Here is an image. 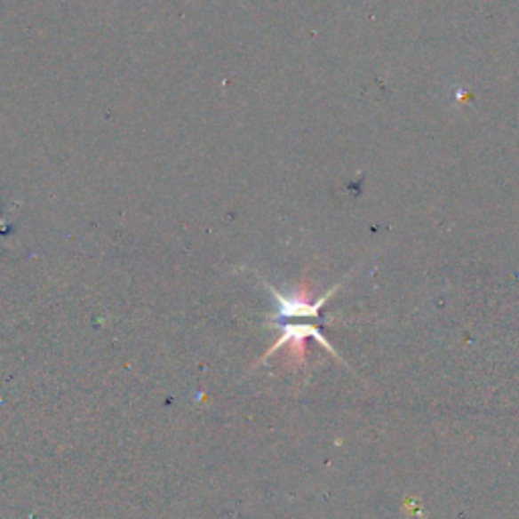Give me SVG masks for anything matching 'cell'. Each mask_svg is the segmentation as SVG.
<instances>
[{
  "label": "cell",
  "instance_id": "1",
  "mask_svg": "<svg viewBox=\"0 0 519 519\" xmlns=\"http://www.w3.org/2000/svg\"><path fill=\"white\" fill-rule=\"evenodd\" d=\"M278 327H280L278 341L272 345V349H268V353L262 357V362H266L272 353H276L280 347H284V345H288L292 351V355L297 357L299 362H302V359H305V341L308 337L315 339V341H319L324 349H327L329 353H333V357L341 362V357H339V353L333 349V345L327 341V337H324L315 324H278Z\"/></svg>",
  "mask_w": 519,
  "mask_h": 519
}]
</instances>
